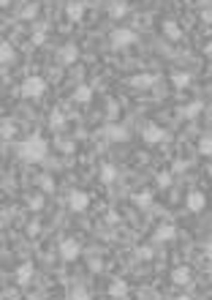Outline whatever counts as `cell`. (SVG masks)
<instances>
[{
  "mask_svg": "<svg viewBox=\"0 0 212 300\" xmlns=\"http://www.w3.org/2000/svg\"><path fill=\"white\" fill-rule=\"evenodd\" d=\"M14 148H17V156L28 164H41V161H46V156H49V142H46L41 134H30L28 139L17 142Z\"/></svg>",
  "mask_w": 212,
  "mask_h": 300,
  "instance_id": "obj_1",
  "label": "cell"
},
{
  "mask_svg": "<svg viewBox=\"0 0 212 300\" xmlns=\"http://www.w3.org/2000/svg\"><path fill=\"white\" fill-rule=\"evenodd\" d=\"M109 44L112 49H128V46L136 44V33L131 28H115L109 33Z\"/></svg>",
  "mask_w": 212,
  "mask_h": 300,
  "instance_id": "obj_2",
  "label": "cell"
},
{
  "mask_svg": "<svg viewBox=\"0 0 212 300\" xmlns=\"http://www.w3.org/2000/svg\"><path fill=\"white\" fill-rule=\"evenodd\" d=\"M44 93H46V82L41 77H28L19 85V96L22 98H41Z\"/></svg>",
  "mask_w": 212,
  "mask_h": 300,
  "instance_id": "obj_3",
  "label": "cell"
},
{
  "mask_svg": "<svg viewBox=\"0 0 212 300\" xmlns=\"http://www.w3.org/2000/svg\"><path fill=\"white\" fill-rule=\"evenodd\" d=\"M57 249H60V257L65 259V262H74V259L82 257V243H79L76 237H63Z\"/></svg>",
  "mask_w": 212,
  "mask_h": 300,
  "instance_id": "obj_4",
  "label": "cell"
},
{
  "mask_svg": "<svg viewBox=\"0 0 212 300\" xmlns=\"http://www.w3.org/2000/svg\"><path fill=\"white\" fill-rule=\"evenodd\" d=\"M98 137L109 139V142H125V139H128V129L120 123H106L103 129L98 131Z\"/></svg>",
  "mask_w": 212,
  "mask_h": 300,
  "instance_id": "obj_5",
  "label": "cell"
},
{
  "mask_svg": "<svg viewBox=\"0 0 212 300\" xmlns=\"http://www.w3.org/2000/svg\"><path fill=\"white\" fill-rule=\"evenodd\" d=\"M90 194L87 191H71L68 194V208H71V213H84L90 208Z\"/></svg>",
  "mask_w": 212,
  "mask_h": 300,
  "instance_id": "obj_6",
  "label": "cell"
},
{
  "mask_svg": "<svg viewBox=\"0 0 212 300\" xmlns=\"http://www.w3.org/2000/svg\"><path fill=\"white\" fill-rule=\"evenodd\" d=\"M142 139L147 145H158V142H163V139H166V131H163L161 126H155V123H147L142 129Z\"/></svg>",
  "mask_w": 212,
  "mask_h": 300,
  "instance_id": "obj_7",
  "label": "cell"
},
{
  "mask_svg": "<svg viewBox=\"0 0 212 300\" xmlns=\"http://www.w3.org/2000/svg\"><path fill=\"white\" fill-rule=\"evenodd\" d=\"M185 205H188L190 213H201L204 205H207V197H204L201 191H188V197H185Z\"/></svg>",
  "mask_w": 212,
  "mask_h": 300,
  "instance_id": "obj_8",
  "label": "cell"
},
{
  "mask_svg": "<svg viewBox=\"0 0 212 300\" xmlns=\"http://www.w3.org/2000/svg\"><path fill=\"white\" fill-rule=\"evenodd\" d=\"M57 60H60L63 66H74L76 60H79V49H76V44H65L63 49H57Z\"/></svg>",
  "mask_w": 212,
  "mask_h": 300,
  "instance_id": "obj_9",
  "label": "cell"
},
{
  "mask_svg": "<svg viewBox=\"0 0 212 300\" xmlns=\"http://www.w3.org/2000/svg\"><path fill=\"white\" fill-rule=\"evenodd\" d=\"M177 237V226L174 224H161L155 229V243H171Z\"/></svg>",
  "mask_w": 212,
  "mask_h": 300,
  "instance_id": "obj_10",
  "label": "cell"
},
{
  "mask_svg": "<svg viewBox=\"0 0 212 300\" xmlns=\"http://www.w3.org/2000/svg\"><path fill=\"white\" fill-rule=\"evenodd\" d=\"M190 278H193V273H190L188 265H180V268L171 270V281H174L177 286H188V284H190Z\"/></svg>",
  "mask_w": 212,
  "mask_h": 300,
  "instance_id": "obj_11",
  "label": "cell"
},
{
  "mask_svg": "<svg viewBox=\"0 0 212 300\" xmlns=\"http://www.w3.org/2000/svg\"><path fill=\"white\" fill-rule=\"evenodd\" d=\"M109 297H115V300L128 297V281H125V278H115L112 286H109Z\"/></svg>",
  "mask_w": 212,
  "mask_h": 300,
  "instance_id": "obj_12",
  "label": "cell"
},
{
  "mask_svg": "<svg viewBox=\"0 0 212 300\" xmlns=\"http://www.w3.org/2000/svg\"><path fill=\"white\" fill-rule=\"evenodd\" d=\"M65 14H68L71 22H79V19L84 17V0H68V6H65Z\"/></svg>",
  "mask_w": 212,
  "mask_h": 300,
  "instance_id": "obj_13",
  "label": "cell"
},
{
  "mask_svg": "<svg viewBox=\"0 0 212 300\" xmlns=\"http://www.w3.org/2000/svg\"><path fill=\"white\" fill-rule=\"evenodd\" d=\"M33 273H36V270H33V262H22L17 268V284L19 286H28L33 281Z\"/></svg>",
  "mask_w": 212,
  "mask_h": 300,
  "instance_id": "obj_14",
  "label": "cell"
},
{
  "mask_svg": "<svg viewBox=\"0 0 212 300\" xmlns=\"http://www.w3.org/2000/svg\"><path fill=\"white\" fill-rule=\"evenodd\" d=\"M117 175H120V172H117V166H115V164H103V166H101V172H98L101 183H106V186H109V183H115Z\"/></svg>",
  "mask_w": 212,
  "mask_h": 300,
  "instance_id": "obj_15",
  "label": "cell"
},
{
  "mask_svg": "<svg viewBox=\"0 0 212 300\" xmlns=\"http://www.w3.org/2000/svg\"><path fill=\"white\" fill-rule=\"evenodd\" d=\"M74 101H79V104H90L92 101V88L90 85H79V88L74 90Z\"/></svg>",
  "mask_w": 212,
  "mask_h": 300,
  "instance_id": "obj_16",
  "label": "cell"
},
{
  "mask_svg": "<svg viewBox=\"0 0 212 300\" xmlns=\"http://www.w3.org/2000/svg\"><path fill=\"white\" fill-rule=\"evenodd\" d=\"M180 112H182V117L193 120V117H198V115L204 112V104H201V101H190V104H185Z\"/></svg>",
  "mask_w": 212,
  "mask_h": 300,
  "instance_id": "obj_17",
  "label": "cell"
},
{
  "mask_svg": "<svg viewBox=\"0 0 212 300\" xmlns=\"http://www.w3.org/2000/svg\"><path fill=\"white\" fill-rule=\"evenodd\" d=\"M131 199H134V202H136L142 210H147L150 205H152V191H136V194L131 197Z\"/></svg>",
  "mask_w": 212,
  "mask_h": 300,
  "instance_id": "obj_18",
  "label": "cell"
},
{
  "mask_svg": "<svg viewBox=\"0 0 212 300\" xmlns=\"http://www.w3.org/2000/svg\"><path fill=\"white\" fill-rule=\"evenodd\" d=\"M109 14L115 17V19L125 17V14H128V3H125V0H115V3L109 6Z\"/></svg>",
  "mask_w": 212,
  "mask_h": 300,
  "instance_id": "obj_19",
  "label": "cell"
},
{
  "mask_svg": "<svg viewBox=\"0 0 212 300\" xmlns=\"http://www.w3.org/2000/svg\"><path fill=\"white\" fill-rule=\"evenodd\" d=\"M14 57H17V52H14V46H11V41L0 44V60H3V63H11Z\"/></svg>",
  "mask_w": 212,
  "mask_h": 300,
  "instance_id": "obj_20",
  "label": "cell"
},
{
  "mask_svg": "<svg viewBox=\"0 0 212 300\" xmlns=\"http://www.w3.org/2000/svg\"><path fill=\"white\" fill-rule=\"evenodd\" d=\"M49 126H52V129H63V126H65V115H63L60 109H52V115H49Z\"/></svg>",
  "mask_w": 212,
  "mask_h": 300,
  "instance_id": "obj_21",
  "label": "cell"
},
{
  "mask_svg": "<svg viewBox=\"0 0 212 300\" xmlns=\"http://www.w3.org/2000/svg\"><path fill=\"white\" fill-rule=\"evenodd\" d=\"M171 82H174L177 88H188V85H190V74H185V71H177V74H171Z\"/></svg>",
  "mask_w": 212,
  "mask_h": 300,
  "instance_id": "obj_22",
  "label": "cell"
},
{
  "mask_svg": "<svg viewBox=\"0 0 212 300\" xmlns=\"http://www.w3.org/2000/svg\"><path fill=\"white\" fill-rule=\"evenodd\" d=\"M198 153H201V156H212V137L209 134L198 139Z\"/></svg>",
  "mask_w": 212,
  "mask_h": 300,
  "instance_id": "obj_23",
  "label": "cell"
},
{
  "mask_svg": "<svg viewBox=\"0 0 212 300\" xmlns=\"http://www.w3.org/2000/svg\"><path fill=\"white\" fill-rule=\"evenodd\" d=\"M163 33H166L169 38H180L182 36V30H180V25H177V22H166V25H163Z\"/></svg>",
  "mask_w": 212,
  "mask_h": 300,
  "instance_id": "obj_24",
  "label": "cell"
},
{
  "mask_svg": "<svg viewBox=\"0 0 212 300\" xmlns=\"http://www.w3.org/2000/svg\"><path fill=\"white\" fill-rule=\"evenodd\" d=\"M152 82H155V77H152V74L134 77V85H136V88H152Z\"/></svg>",
  "mask_w": 212,
  "mask_h": 300,
  "instance_id": "obj_25",
  "label": "cell"
},
{
  "mask_svg": "<svg viewBox=\"0 0 212 300\" xmlns=\"http://www.w3.org/2000/svg\"><path fill=\"white\" fill-rule=\"evenodd\" d=\"M46 41V25H41V28H36V30H33V44H38V46H41Z\"/></svg>",
  "mask_w": 212,
  "mask_h": 300,
  "instance_id": "obj_26",
  "label": "cell"
},
{
  "mask_svg": "<svg viewBox=\"0 0 212 300\" xmlns=\"http://www.w3.org/2000/svg\"><path fill=\"white\" fill-rule=\"evenodd\" d=\"M71 300H90V292L84 286H74L71 289Z\"/></svg>",
  "mask_w": 212,
  "mask_h": 300,
  "instance_id": "obj_27",
  "label": "cell"
},
{
  "mask_svg": "<svg viewBox=\"0 0 212 300\" xmlns=\"http://www.w3.org/2000/svg\"><path fill=\"white\" fill-rule=\"evenodd\" d=\"M14 123H11V120H3V129H0V134H3V139H6V142H9V139L11 137H14Z\"/></svg>",
  "mask_w": 212,
  "mask_h": 300,
  "instance_id": "obj_28",
  "label": "cell"
},
{
  "mask_svg": "<svg viewBox=\"0 0 212 300\" xmlns=\"http://www.w3.org/2000/svg\"><path fill=\"white\" fill-rule=\"evenodd\" d=\"M28 205H30V210H33V213H38V210L44 208V194H33Z\"/></svg>",
  "mask_w": 212,
  "mask_h": 300,
  "instance_id": "obj_29",
  "label": "cell"
},
{
  "mask_svg": "<svg viewBox=\"0 0 212 300\" xmlns=\"http://www.w3.org/2000/svg\"><path fill=\"white\" fill-rule=\"evenodd\" d=\"M152 254H155V251H152V246H139V249H136V257L139 259H152Z\"/></svg>",
  "mask_w": 212,
  "mask_h": 300,
  "instance_id": "obj_30",
  "label": "cell"
},
{
  "mask_svg": "<svg viewBox=\"0 0 212 300\" xmlns=\"http://www.w3.org/2000/svg\"><path fill=\"white\" fill-rule=\"evenodd\" d=\"M158 186H161V189L171 186V172H161V175H158Z\"/></svg>",
  "mask_w": 212,
  "mask_h": 300,
  "instance_id": "obj_31",
  "label": "cell"
},
{
  "mask_svg": "<svg viewBox=\"0 0 212 300\" xmlns=\"http://www.w3.org/2000/svg\"><path fill=\"white\" fill-rule=\"evenodd\" d=\"M38 186H41L44 191H55V183H52V177H38Z\"/></svg>",
  "mask_w": 212,
  "mask_h": 300,
  "instance_id": "obj_32",
  "label": "cell"
},
{
  "mask_svg": "<svg viewBox=\"0 0 212 300\" xmlns=\"http://www.w3.org/2000/svg\"><path fill=\"white\" fill-rule=\"evenodd\" d=\"M38 11V6H28V9L22 11V19H33V14Z\"/></svg>",
  "mask_w": 212,
  "mask_h": 300,
  "instance_id": "obj_33",
  "label": "cell"
},
{
  "mask_svg": "<svg viewBox=\"0 0 212 300\" xmlns=\"http://www.w3.org/2000/svg\"><path fill=\"white\" fill-rule=\"evenodd\" d=\"M204 257H209V259H212V240H209L207 246H204Z\"/></svg>",
  "mask_w": 212,
  "mask_h": 300,
  "instance_id": "obj_34",
  "label": "cell"
},
{
  "mask_svg": "<svg viewBox=\"0 0 212 300\" xmlns=\"http://www.w3.org/2000/svg\"><path fill=\"white\" fill-rule=\"evenodd\" d=\"M204 55L212 57V41H207V46H204Z\"/></svg>",
  "mask_w": 212,
  "mask_h": 300,
  "instance_id": "obj_35",
  "label": "cell"
},
{
  "mask_svg": "<svg viewBox=\"0 0 212 300\" xmlns=\"http://www.w3.org/2000/svg\"><path fill=\"white\" fill-rule=\"evenodd\" d=\"M174 300H190L188 295H180V297H174Z\"/></svg>",
  "mask_w": 212,
  "mask_h": 300,
  "instance_id": "obj_36",
  "label": "cell"
},
{
  "mask_svg": "<svg viewBox=\"0 0 212 300\" xmlns=\"http://www.w3.org/2000/svg\"><path fill=\"white\" fill-rule=\"evenodd\" d=\"M0 3H3V6H9V3H11V0H0Z\"/></svg>",
  "mask_w": 212,
  "mask_h": 300,
  "instance_id": "obj_37",
  "label": "cell"
},
{
  "mask_svg": "<svg viewBox=\"0 0 212 300\" xmlns=\"http://www.w3.org/2000/svg\"><path fill=\"white\" fill-rule=\"evenodd\" d=\"M17 300H19V297H17Z\"/></svg>",
  "mask_w": 212,
  "mask_h": 300,
  "instance_id": "obj_38",
  "label": "cell"
}]
</instances>
